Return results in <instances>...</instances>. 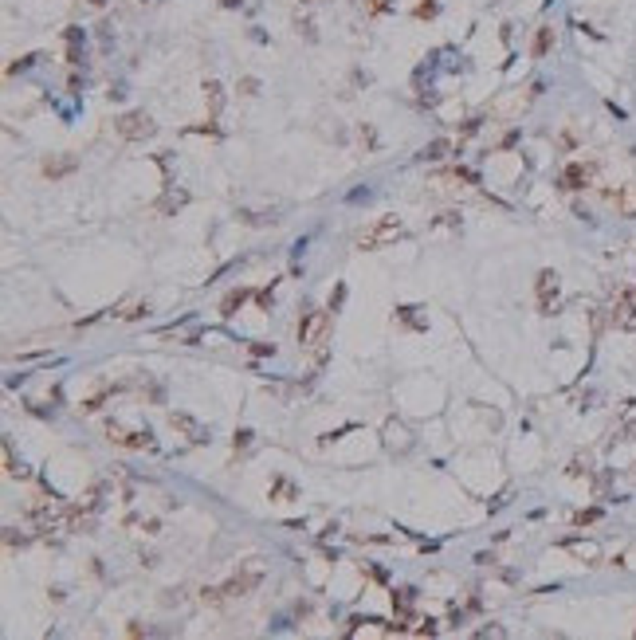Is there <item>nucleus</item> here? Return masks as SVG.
<instances>
[{"label":"nucleus","instance_id":"f03ea898","mask_svg":"<svg viewBox=\"0 0 636 640\" xmlns=\"http://www.w3.org/2000/svg\"><path fill=\"white\" fill-rule=\"evenodd\" d=\"M259 581H263V562L259 558H248V562H240V570L232 573L220 590H224V601L232 597H248V593L259 590Z\"/></svg>","mask_w":636,"mask_h":640},{"label":"nucleus","instance_id":"9d476101","mask_svg":"<svg viewBox=\"0 0 636 640\" xmlns=\"http://www.w3.org/2000/svg\"><path fill=\"white\" fill-rule=\"evenodd\" d=\"M605 200L616 204L625 216H636V185H625V189H605Z\"/></svg>","mask_w":636,"mask_h":640},{"label":"nucleus","instance_id":"f3484780","mask_svg":"<svg viewBox=\"0 0 636 640\" xmlns=\"http://www.w3.org/2000/svg\"><path fill=\"white\" fill-rule=\"evenodd\" d=\"M244 299H248V291H232L224 299V314H236V307H244Z\"/></svg>","mask_w":636,"mask_h":640},{"label":"nucleus","instance_id":"a211bd4d","mask_svg":"<svg viewBox=\"0 0 636 640\" xmlns=\"http://www.w3.org/2000/svg\"><path fill=\"white\" fill-rule=\"evenodd\" d=\"M393 4H397V0H366V8L373 12V16H381V12H389V8H393Z\"/></svg>","mask_w":636,"mask_h":640},{"label":"nucleus","instance_id":"dca6fc26","mask_svg":"<svg viewBox=\"0 0 636 640\" xmlns=\"http://www.w3.org/2000/svg\"><path fill=\"white\" fill-rule=\"evenodd\" d=\"M444 153H448V141H428V146H424V153H420V158H424V161H440V158H444Z\"/></svg>","mask_w":636,"mask_h":640},{"label":"nucleus","instance_id":"4be33fe9","mask_svg":"<svg viewBox=\"0 0 636 640\" xmlns=\"http://www.w3.org/2000/svg\"><path fill=\"white\" fill-rule=\"evenodd\" d=\"M621 436H625V440H636V420H628V424H621Z\"/></svg>","mask_w":636,"mask_h":640},{"label":"nucleus","instance_id":"ddd939ff","mask_svg":"<svg viewBox=\"0 0 636 640\" xmlns=\"http://www.w3.org/2000/svg\"><path fill=\"white\" fill-rule=\"evenodd\" d=\"M205 99H209V114L216 118L220 106H224V87H220L216 79H209V83H205Z\"/></svg>","mask_w":636,"mask_h":640},{"label":"nucleus","instance_id":"f8f14e48","mask_svg":"<svg viewBox=\"0 0 636 640\" xmlns=\"http://www.w3.org/2000/svg\"><path fill=\"white\" fill-rule=\"evenodd\" d=\"M75 165H79V161L71 158V153L67 158H48L43 161V177H63V173H71Z\"/></svg>","mask_w":636,"mask_h":640},{"label":"nucleus","instance_id":"20e7f679","mask_svg":"<svg viewBox=\"0 0 636 640\" xmlns=\"http://www.w3.org/2000/svg\"><path fill=\"white\" fill-rule=\"evenodd\" d=\"M609 322L616 331H636V295L632 291H616L613 310H609Z\"/></svg>","mask_w":636,"mask_h":640},{"label":"nucleus","instance_id":"6e6552de","mask_svg":"<svg viewBox=\"0 0 636 640\" xmlns=\"http://www.w3.org/2000/svg\"><path fill=\"white\" fill-rule=\"evenodd\" d=\"M589 181H593V165L574 161V165H566V169H562L558 185H562V189H569V193H577V189H589Z\"/></svg>","mask_w":636,"mask_h":640},{"label":"nucleus","instance_id":"9b49d317","mask_svg":"<svg viewBox=\"0 0 636 640\" xmlns=\"http://www.w3.org/2000/svg\"><path fill=\"white\" fill-rule=\"evenodd\" d=\"M574 558H581V562H601V546L597 542H581V538H566L562 542Z\"/></svg>","mask_w":636,"mask_h":640},{"label":"nucleus","instance_id":"0eeeda50","mask_svg":"<svg viewBox=\"0 0 636 640\" xmlns=\"http://www.w3.org/2000/svg\"><path fill=\"white\" fill-rule=\"evenodd\" d=\"M558 271H538V283H534V295H538V307H542V314H554V302H558Z\"/></svg>","mask_w":636,"mask_h":640},{"label":"nucleus","instance_id":"1a4fd4ad","mask_svg":"<svg viewBox=\"0 0 636 640\" xmlns=\"http://www.w3.org/2000/svg\"><path fill=\"white\" fill-rule=\"evenodd\" d=\"M170 424H173L177 432H185L193 444H205V440H209V429H205V424H197L189 412H170Z\"/></svg>","mask_w":636,"mask_h":640},{"label":"nucleus","instance_id":"f257e3e1","mask_svg":"<svg viewBox=\"0 0 636 640\" xmlns=\"http://www.w3.org/2000/svg\"><path fill=\"white\" fill-rule=\"evenodd\" d=\"M405 236V224L397 221V216H378L373 224H366V228L358 232V248L361 251H373V248H385V244H393V240H401Z\"/></svg>","mask_w":636,"mask_h":640},{"label":"nucleus","instance_id":"39448f33","mask_svg":"<svg viewBox=\"0 0 636 640\" xmlns=\"http://www.w3.org/2000/svg\"><path fill=\"white\" fill-rule=\"evenodd\" d=\"M326 326H330L326 310H310V314H303V322H298V346H318V342L326 338Z\"/></svg>","mask_w":636,"mask_h":640},{"label":"nucleus","instance_id":"2eb2a0df","mask_svg":"<svg viewBox=\"0 0 636 640\" xmlns=\"http://www.w3.org/2000/svg\"><path fill=\"white\" fill-rule=\"evenodd\" d=\"M185 200H189L185 193H165V197L158 200V212H177L181 204H185Z\"/></svg>","mask_w":636,"mask_h":640},{"label":"nucleus","instance_id":"423d86ee","mask_svg":"<svg viewBox=\"0 0 636 640\" xmlns=\"http://www.w3.org/2000/svg\"><path fill=\"white\" fill-rule=\"evenodd\" d=\"M106 440L122 444V448H134V452L153 448V436H149V429H146V432H130V429H122V424H114V420H106Z\"/></svg>","mask_w":636,"mask_h":640},{"label":"nucleus","instance_id":"aec40b11","mask_svg":"<svg viewBox=\"0 0 636 640\" xmlns=\"http://www.w3.org/2000/svg\"><path fill=\"white\" fill-rule=\"evenodd\" d=\"M597 515H601L597 507H593V510H581V515H574V522H577V527H586V522H593Z\"/></svg>","mask_w":636,"mask_h":640},{"label":"nucleus","instance_id":"b1692460","mask_svg":"<svg viewBox=\"0 0 636 640\" xmlns=\"http://www.w3.org/2000/svg\"><path fill=\"white\" fill-rule=\"evenodd\" d=\"M87 4H95V8H99V4H106V0H87Z\"/></svg>","mask_w":636,"mask_h":640},{"label":"nucleus","instance_id":"5701e85b","mask_svg":"<svg viewBox=\"0 0 636 640\" xmlns=\"http://www.w3.org/2000/svg\"><path fill=\"white\" fill-rule=\"evenodd\" d=\"M220 4H224V8H240V0H220Z\"/></svg>","mask_w":636,"mask_h":640},{"label":"nucleus","instance_id":"4468645a","mask_svg":"<svg viewBox=\"0 0 636 640\" xmlns=\"http://www.w3.org/2000/svg\"><path fill=\"white\" fill-rule=\"evenodd\" d=\"M550 48H554V28L546 24V28H538V36H534V48H530V51H534V60H542V55H546Z\"/></svg>","mask_w":636,"mask_h":640},{"label":"nucleus","instance_id":"412c9836","mask_svg":"<svg viewBox=\"0 0 636 640\" xmlns=\"http://www.w3.org/2000/svg\"><path fill=\"white\" fill-rule=\"evenodd\" d=\"M417 16H436V0H424V4L417 8Z\"/></svg>","mask_w":636,"mask_h":640},{"label":"nucleus","instance_id":"7ed1b4c3","mask_svg":"<svg viewBox=\"0 0 636 640\" xmlns=\"http://www.w3.org/2000/svg\"><path fill=\"white\" fill-rule=\"evenodd\" d=\"M114 130H118V138H126V141H146V138H153V118H149L146 111H130V114H122L118 122H114Z\"/></svg>","mask_w":636,"mask_h":640},{"label":"nucleus","instance_id":"6ab92c4d","mask_svg":"<svg viewBox=\"0 0 636 640\" xmlns=\"http://www.w3.org/2000/svg\"><path fill=\"white\" fill-rule=\"evenodd\" d=\"M240 95H259V79H240Z\"/></svg>","mask_w":636,"mask_h":640}]
</instances>
